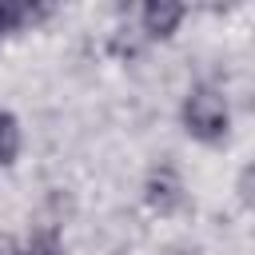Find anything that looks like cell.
<instances>
[{
	"label": "cell",
	"instance_id": "obj_4",
	"mask_svg": "<svg viewBox=\"0 0 255 255\" xmlns=\"http://www.w3.org/2000/svg\"><path fill=\"white\" fill-rule=\"evenodd\" d=\"M20 151V128L8 112H0V163H12Z\"/></svg>",
	"mask_w": 255,
	"mask_h": 255
},
{
	"label": "cell",
	"instance_id": "obj_5",
	"mask_svg": "<svg viewBox=\"0 0 255 255\" xmlns=\"http://www.w3.org/2000/svg\"><path fill=\"white\" fill-rule=\"evenodd\" d=\"M24 20H36V8H28V4H0V36L12 32Z\"/></svg>",
	"mask_w": 255,
	"mask_h": 255
},
{
	"label": "cell",
	"instance_id": "obj_3",
	"mask_svg": "<svg viewBox=\"0 0 255 255\" xmlns=\"http://www.w3.org/2000/svg\"><path fill=\"white\" fill-rule=\"evenodd\" d=\"M179 20H183V8H179V4H147V8H143V28H147V36H171Z\"/></svg>",
	"mask_w": 255,
	"mask_h": 255
},
{
	"label": "cell",
	"instance_id": "obj_1",
	"mask_svg": "<svg viewBox=\"0 0 255 255\" xmlns=\"http://www.w3.org/2000/svg\"><path fill=\"white\" fill-rule=\"evenodd\" d=\"M227 100L215 92V88H195L191 96H187V104H183V124H187V131L195 135V139H219L223 131H227Z\"/></svg>",
	"mask_w": 255,
	"mask_h": 255
},
{
	"label": "cell",
	"instance_id": "obj_2",
	"mask_svg": "<svg viewBox=\"0 0 255 255\" xmlns=\"http://www.w3.org/2000/svg\"><path fill=\"white\" fill-rule=\"evenodd\" d=\"M179 199H183V183H179V175H175L171 167H155V171L147 175V203H151L159 215H167V211L179 207Z\"/></svg>",
	"mask_w": 255,
	"mask_h": 255
},
{
	"label": "cell",
	"instance_id": "obj_6",
	"mask_svg": "<svg viewBox=\"0 0 255 255\" xmlns=\"http://www.w3.org/2000/svg\"><path fill=\"white\" fill-rule=\"evenodd\" d=\"M24 255H68V251L60 247V239L52 231H40V235H32V243H28Z\"/></svg>",
	"mask_w": 255,
	"mask_h": 255
}]
</instances>
